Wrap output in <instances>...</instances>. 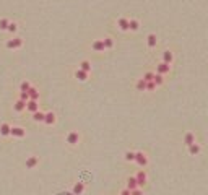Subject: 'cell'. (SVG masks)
<instances>
[{
	"label": "cell",
	"mask_w": 208,
	"mask_h": 195,
	"mask_svg": "<svg viewBox=\"0 0 208 195\" xmlns=\"http://www.w3.org/2000/svg\"><path fill=\"white\" fill-rule=\"evenodd\" d=\"M127 189L129 190H135V189H138V184H137V179L133 177H129V181H127Z\"/></svg>",
	"instance_id": "obj_7"
},
{
	"label": "cell",
	"mask_w": 208,
	"mask_h": 195,
	"mask_svg": "<svg viewBox=\"0 0 208 195\" xmlns=\"http://www.w3.org/2000/svg\"><path fill=\"white\" fill-rule=\"evenodd\" d=\"M17 29H18L17 23H10V25H8V31H10L12 34H15V33H17Z\"/></svg>",
	"instance_id": "obj_32"
},
{
	"label": "cell",
	"mask_w": 208,
	"mask_h": 195,
	"mask_svg": "<svg viewBox=\"0 0 208 195\" xmlns=\"http://www.w3.org/2000/svg\"><path fill=\"white\" fill-rule=\"evenodd\" d=\"M169 70H171V65H169V63H164V62H161V63H158V65H156V72H158L159 75H164V73H167Z\"/></svg>",
	"instance_id": "obj_3"
},
{
	"label": "cell",
	"mask_w": 208,
	"mask_h": 195,
	"mask_svg": "<svg viewBox=\"0 0 208 195\" xmlns=\"http://www.w3.org/2000/svg\"><path fill=\"white\" fill-rule=\"evenodd\" d=\"M184 141H185V145L187 146H190V145H193L195 143V137H193V133H185V137H184Z\"/></svg>",
	"instance_id": "obj_12"
},
{
	"label": "cell",
	"mask_w": 208,
	"mask_h": 195,
	"mask_svg": "<svg viewBox=\"0 0 208 195\" xmlns=\"http://www.w3.org/2000/svg\"><path fill=\"white\" fill-rule=\"evenodd\" d=\"M8 25H10V21L7 20V18H3V20H0V29H2V31H5V29H8Z\"/></svg>",
	"instance_id": "obj_27"
},
{
	"label": "cell",
	"mask_w": 208,
	"mask_h": 195,
	"mask_svg": "<svg viewBox=\"0 0 208 195\" xmlns=\"http://www.w3.org/2000/svg\"><path fill=\"white\" fill-rule=\"evenodd\" d=\"M163 62L171 65V62H172V52L171 50H164L163 52Z\"/></svg>",
	"instance_id": "obj_15"
},
{
	"label": "cell",
	"mask_w": 208,
	"mask_h": 195,
	"mask_svg": "<svg viewBox=\"0 0 208 195\" xmlns=\"http://www.w3.org/2000/svg\"><path fill=\"white\" fill-rule=\"evenodd\" d=\"M164 78H163V75H159V73H155V76H153V83L156 85V86H159V85H163Z\"/></svg>",
	"instance_id": "obj_20"
},
{
	"label": "cell",
	"mask_w": 208,
	"mask_h": 195,
	"mask_svg": "<svg viewBox=\"0 0 208 195\" xmlns=\"http://www.w3.org/2000/svg\"><path fill=\"white\" fill-rule=\"evenodd\" d=\"M153 76H155L153 72H146V73L143 75V80H145V81H153Z\"/></svg>",
	"instance_id": "obj_29"
},
{
	"label": "cell",
	"mask_w": 208,
	"mask_h": 195,
	"mask_svg": "<svg viewBox=\"0 0 208 195\" xmlns=\"http://www.w3.org/2000/svg\"><path fill=\"white\" fill-rule=\"evenodd\" d=\"M138 28H140V25H138V21H137V20H129V29L137 31Z\"/></svg>",
	"instance_id": "obj_25"
},
{
	"label": "cell",
	"mask_w": 208,
	"mask_h": 195,
	"mask_svg": "<svg viewBox=\"0 0 208 195\" xmlns=\"http://www.w3.org/2000/svg\"><path fill=\"white\" fill-rule=\"evenodd\" d=\"M125 159L127 161H135V153L133 151H127L125 153Z\"/></svg>",
	"instance_id": "obj_31"
},
{
	"label": "cell",
	"mask_w": 208,
	"mask_h": 195,
	"mask_svg": "<svg viewBox=\"0 0 208 195\" xmlns=\"http://www.w3.org/2000/svg\"><path fill=\"white\" fill-rule=\"evenodd\" d=\"M135 163H137L140 167H145L148 164V158L142 153V151H138V153H135Z\"/></svg>",
	"instance_id": "obj_1"
},
{
	"label": "cell",
	"mask_w": 208,
	"mask_h": 195,
	"mask_svg": "<svg viewBox=\"0 0 208 195\" xmlns=\"http://www.w3.org/2000/svg\"><path fill=\"white\" fill-rule=\"evenodd\" d=\"M102 42H104V47H106V49H111V47L114 46V41H112L111 37H106V39H102Z\"/></svg>",
	"instance_id": "obj_28"
},
{
	"label": "cell",
	"mask_w": 208,
	"mask_h": 195,
	"mask_svg": "<svg viewBox=\"0 0 208 195\" xmlns=\"http://www.w3.org/2000/svg\"><path fill=\"white\" fill-rule=\"evenodd\" d=\"M137 90H138V91H146V81L143 78H140L138 81H137Z\"/></svg>",
	"instance_id": "obj_19"
},
{
	"label": "cell",
	"mask_w": 208,
	"mask_h": 195,
	"mask_svg": "<svg viewBox=\"0 0 208 195\" xmlns=\"http://www.w3.org/2000/svg\"><path fill=\"white\" fill-rule=\"evenodd\" d=\"M80 70H83V72H86V73H88V72L91 70V63L88 62V60H83V62L80 63Z\"/></svg>",
	"instance_id": "obj_22"
},
{
	"label": "cell",
	"mask_w": 208,
	"mask_h": 195,
	"mask_svg": "<svg viewBox=\"0 0 208 195\" xmlns=\"http://www.w3.org/2000/svg\"><path fill=\"white\" fill-rule=\"evenodd\" d=\"M10 130H12V127H10L8 124H2V127H0V133H2L3 137L10 135Z\"/></svg>",
	"instance_id": "obj_18"
},
{
	"label": "cell",
	"mask_w": 208,
	"mask_h": 195,
	"mask_svg": "<svg viewBox=\"0 0 208 195\" xmlns=\"http://www.w3.org/2000/svg\"><path fill=\"white\" fill-rule=\"evenodd\" d=\"M23 109H26V103H25V101H20V99H18L17 104H15V111L20 112V111H23Z\"/></svg>",
	"instance_id": "obj_26"
},
{
	"label": "cell",
	"mask_w": 208,
	"mask_h": 195,
	"mask_svg": "<svg viewBox=\"0 0 208 195\" xmlns=\"http://www.w3.org/2000/svg\"><path fill=\"white\" fill-rule=\"evenodd\" d=\"M120 195H130V190H129V189H125V190L120 192Z\"/></svg>",
	"instance_id": "obj_36"
},
{
	"label": "cell",
	"mask_w": 208,
	"mask_h": 195,
	"mask_svg": "<svg viewBox=\"0 0 208 195\" xmlns=\"http://www.w3.org/2000/svg\"><path fill=\"white\" fill-rule=\"evenodd\" d=\"M28 94H29V99H31V101H37V99H39V93H37V90H36V88H33V86L29 88Z\"/></svg>",
	"instance_id": "obj_13"
},
{
	"label": "cell",
	"mask_w": 208,
	"mask_h": 195,
	"mask_svg": "<svg viewBox=\"0 0 208 195\" xmlns=\"http://www.w3.org/2000/svg\"><path fill=\"white\" fill-rule=\"evenodd\" d=\"M130 195H143V192L140 189H135V190H130Z\"/></svg>",
	"instance_id": "obj_35"
},
{
	"label": "cell",
	"mask_w": 208,
	"mask_h": 195,
	"mask_svg": "<svg viewBox=\"0 0 208 195\" xmlns=\"http://www.w3.org/2000/svg\"><path fill=\"white\" fill-rule=\"evenodd\" d=\"M146 42H148V46H150V47H155L156 42H158V39H156L155 34H150V36L146 37Z\"/></svg>",
	"instance_id": "obj_21"
},
{
	"label": "cell",
	"mask_w": 208,
	"mask_h": 195,
	"mask_svg": "<svg viewBox=\"0 0 208 195\" xmlns=\"http://www.w3.org/2000/svg\"><path fill=\"white\" fill-rule=\"evenodd\" d=\"M20 101H25V103H28V101H29L28 91H21V93H20Z\"/></svg>",
	"instance_id": "obj_30"
},
{
	"label": "cell",
	"mask_w": 208,
	"mask_h": 195,
	"mask_svg": "<svg viewBox=\"0 0 208 195\" xmlns=\"http://www.w3.org/2000/svg\"><path fill=\"white\" fill-rule=\"evenodd\" d=\"M21 44H23V41H21L20 37H13V39H10L7 42V47L8 49H17V47H21Z\"/></svg>",
	"instance_id": "obj_2"
},
{
	"label": "cell",
	"mask_w": 208,
	"mask_h": 195,
	"mask_svg": "<svg viewBox=\"0 0 208 195\" xmlns=\"http://www.w3.org/2000/svg\"><path fill=\"white\" fill-rule=\"evenodd\" d=\"M155 88H156V85L153 81H146V91H153Z\"/></svg>",
	"instance_id": "obj_34"
},
{
	"label": "cell",
	"mask_w": 208,
	"mask_h": 195,
	"mask_svg": "<svg viewBox=\"0 0 208 195\" xmlns=\"http://www.w3.org/2000/svg\"><path fill=\"white\" fill-rule=\"evenodd\" d=\"M10 135H13V137H25V129H21V127H12V130H10Z\"/></svg>",
	"instance_id": "obj_6"
},
{
	"label": "cell",
	"mask_w": 208,
	"mask_h": 195,
	"mask_svg": "<svg viewBox=\"0 0 208 195\" xmlns=\"http://www.w3.org/2000/svg\"><path fill=\"white\" fill-rule=\"evenodd\" d=\"M189 153H190V154H193V156H195V154H198V153H200V146L197 145V143L190 145V146H189Z\"/></svg>",
	"instance_id": "obj_24"
},
{
	"label": "cell",
	"mask_w": 208,
	"mask_h": 195,
	"mask_svg": "<svg viewBox=\"0 0 208 195\" xmlns=\"http://www.w3.org/2000/svg\"><path fill=\"white\" fill-rule=\"evenodd\" d=\"M54 122H55V114H54V112H47V114H46V117H44V124L52 125Z\"/></svg>",
	"instance_id": "obj_10"
},
{
	"label": "cell",
	"mask_w": 208,
	"mask_h": 195,
	"mask_svg": "<svg viewBox=\"0 0 208 195\" xmlns=\"http://www.w3.org/2000/svg\"><path fill=\"white\" fill-rule=\"evenodd\" d=\"M67 195H73V194H67Z\"/></svg>",
	"instance_id": "obj_37"
},
{
	"label": "cell",
	"mask_w": 208,
	"mask_h": 195,
	"mask_svg": "<svg viewBox=\"0 0 208 195\" xmlns=\"http://www.w3.org/2000/svg\"><path fill=\"white\" fill-rule=\"evenodd\" d=\"M83 190H85V185H83V182H77V184L73 185V192H72V194H73V195H82Z\"/></svg>",
	"instance_id": "obj_8"
},
{
	"label": "cell",
	"mask_w": 208,
	"mask_h": 195,
	"mask_svg": "<svg viewBox=\"0 0 208 195\" xmlns=\"http://www.w3.org/2000/svg\"><path fill=\"white\" fill-rule=\"evenodd\" d=\"M75 76H77V78L80 80V81H85V80L88 78V73H86V72H83V70H77Z\"/></svg>",
	"instance_id": "obj_23"
},
{
	"label": "cell",
	"mask_w": 208,
	"mask_h": 195,
	"mask_svg": "<svg viewBox=\"0 0 208 195\" xmlns=\"http://www.w3.org/2000/svg\"><path fill=\"white\" fill-rule=\"evenodd\" d=\"M117 25L122 31H127V29H129V20H127V18H119Z\"/></svg>",
	"instance_id": "obj_14"
},
{
	"label": "cell",
	"mask_w": 208,
	"mask_h": 195,
	"mask_svg": "<svg viewBox=\"0 0 208 195\" xmlns=\"http://www.w3.org/2000/svg\"><path fill=\"white\" fill-rule=\"evenodd\" d=\"M44 117H46V114H44V112H41V111H36L33 114V119L36 122H44Z\"/></svg>",
	"instance_id": "obj_17"
},
{
	"label": "cell",
	"mask_w": 208,
	"mask_h": 195,
	"mask_svg": "<svg viewBox=\"0 0 208 195\" xmlns=\"http://www.w3.org/2000/svg\"><path fill=\"white\" fill-rule=\"evenodd\" d=\"M26 109H28L29 112H36V111H39V104H37V101H31L29 99L28 103H26Z\"/></svg>",
	"instance_id": "obj_5"
},
{
	"label": "cell",
	"mask_w": 208,
	"mask_h": 195,
	"mask_svg": "<svg viewBox=\"0 0 208 195\" xmlns=\"http://www.w3.org/2000/svg\"><path fill=\"white\" fill-rule=\"evenodd\" d=\"M36 164H37V158L36 156H29V158L26 159V167H29V169H33Z\"/></svg>",
	"instance_id": "obj_16"
},
{
	"label": "cell",
	"mask_w": 208,
	"mask_h": 195,
	"mask_svg": "<svg viewBox=\"0 0 208 195\" xmlns=\"http://www.w3.org/2000/svg\"><path fill=\"white\" fill-rule=\"evenodd\" d=\"M67 141H68L70 145H77L78 143V133L77 132H70L68 137H67Z\"/></svg>",
	"instance_id": "obj_9"
},
{
	"label": "cell",
	"mask_w": 208,
	"mask_h": 195,
	"mask_svg": "<svg viewBox=\"0 0 208 195\" xmlns=\"http://www.w3.org/2000/svg\"><path fill=\"white\" fill-rule=\"evenodd\" d=\"M93 49L96 50V52H102V50L106 49V47H104V42H102L101 39H98V41H94V42H93Z\"/></svg>",
	"instance_id": "obj_11"
},
{
	"label": "cell",
	"mask_w": 208,
	"mask_h": 195,
	"mask_svg": "<svg viewBox=\"0 0 208 195\" xmlns=\"http://www.w3.org/2000/svg\"><path fill=\"white\" fill-rule=\"evenodd\" d=\"M29 88H31L29 81H23V83H21V91H29Z\"/></svg>",
	"instance_id": "obj_33"
},
{
	"label": "cell",
	"mask_w": 208,
	"mask_h": 195,
	"mask_svg": "<svg viewBox=\"0 0 208 195\" xmlns=\"http://www.w3.org/2000/svg\"><path fill=\"white\" fill-rule=\"evenodd\" d=\"M135 179H137V184H138V187L145 185V182H146V174H145V171H138V172H137V176H135Z\"/></svg>",
	"instance_id": "obj_4"
}]
</instances>
